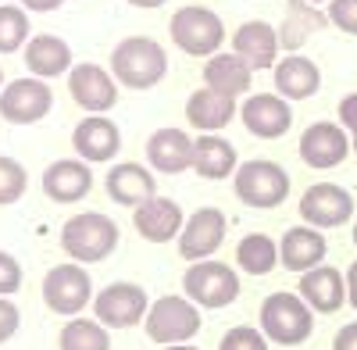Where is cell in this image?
<instances>
[{
    "mask_svg": "<svg viewBox=\"0 0 357 350\" xmlns=\"http://www.w3.org/2000/svg\"><path fill=\"white\" fill-rule=\"evenodd\" d=\"M168 72V54L151 36H129L111 50V75L126 90H151Z\"/></svg>",
    "mask_w": 357,
    "mask_h": 350,
    "instance_id": "cell-1",
    "label": "cell"
},
{
    "mask_svg": "<svg viewBox=\"0 0 357 350\" xmlns=\"http://www.w3.org/2000/svg\"><path fill=\"white\" fill-rule=\"evenodd\" d=\"M118 247V225L100 215V211H82L72 215L61 225V250L79 261V265H97V261H107Z\"/></svg>",
    "mask_w": 357,
    "mask_h": 350,
    "instance_id": "cell-2",
    "label": "cell"
},
{
    "mask_svg": "<svg viewBox=\"0 0 357 350\" xmlns=\"http://www.w3.org/2000/svg\"><path fill=\"white\" fill-rule=\"evenodd\" d=\"M314 329V311L301 294H272L261 304V333L279 343V347H296L304 343Z\"/></svg>",
    "mask_w": 357,
    "mask_h": 350,
    "instance_id": "cell-3",
    "label": "cell"
},
{
    "mask_svg": "<svg viewBox=\"0 0 357 350\" xmlns=\"http://www.w3.org/2000/svg\"><path fill=\"white\" fill-rule=\"evenodd\" d=\"M232 186H236V197H240L247 208L272 211L289 197V172L275 161L254 158V161H243L236 168Z\"/></svg>",
    "mask_w": 357,
    "mask_h": 350,
    "instance_id": "cell-4",
    "label": "cell"
},
{
    "mask_svg": "<svg viewBox=\"0 0 357 350\" xmlns=\"http://www.w3.org/2000/svg\"><path fill=\"white\" fill-rule=\"evenodd\" d=\"M172 40H175V47L183 50V54H190V57H215L218 54V47L225 43V25H222V18L211 11V8H200V4H193V8H178L175 15H172Z\"/></svg>",
    "mask_w": 357,
    "mask_h": 350,
    "instance_id": "cell-5",
    "label": "cell"
},
{
    "mask_svg": "<svg viewBox=\"0 0 357 350\" xmlns=\"http://www.w3.org/2000/svg\"><path fill=\"white\" fill-rule=\"evenodd\" d=\"M183 289L186 297L197 304V307H229L236 297H240V275H236L232 265L225 261H193L183 275Z\"/></svg>",
    "mask_w": 357,
    "mask_h": 350,
    "instance_id": "cell-6",
    "label": "cell"
},
{
    "mask_svg": "<svg viewBox=\"0 0 357 350\" xmlns=\"http://www.w3.org/2000/svg\"><path fill=\"white\" fill-rule=\"evenodd\" d=\"M146 336L161 347H175V343H190L200 333V311L190 297H158L146 311V322H143Z\"/></svg>",
    "mask_w": 357,
    "mask_h": 350,
    "instance_id": "cell-7",
    "label": "cell"
},
{
    "mask_svg": "<svg viewBox=\"0 0 357 350\" xmlns=\"http://www.w3.org/2000/svg\"><path fill=\"white\" fill-rule=\"evenodd\" d=\"M43 300L54 314L65 318H79V311L86 304H93V279L86 275V268L79 261H65V265H54L43 275Z\"/></svg>",
    "mask_w": 357,
    "mask_h": 350,
    "instance_id": "cell-8",
    "label": "cell"
},
{
    "mask_svg": "<svg viewBox=\"0 0 357 350\" xmlns=\"http://www.w3.org/2000/svg\"><path fill=\"white\" fill-rule=\"evenodd\" d=\"M146 311H151V297L136 282H111L93 297V314L107 329H132L146 322Z\"/></svg>",
    "mask_w": 357,
    "mask_h": 350,
    "instance_id": "cell-9",
    "label": "cell"
},
{
    "mask_svg": "<svg viewBox=\"0 0 357 350\" xmlns=\"http://www.w3.org/2000/svg\"><path fill=\"white\" fill-rule=\"evenodd\" d=\"M54 107V93H50V82L47 79H15L4 86V93H0V114H4V122L11 125H36L43 122Z\"/></svg>",
    "mask_w": 357,
    "mask_h": 350,
    "instance_id": "cell-10",
    "label": "cell"
},
{
    "mask_svg": "<svg viewBox=\"0 0 357 350\" xmlns=\"http://www.w3.org/2000/svg\"><path fill=\"white\" fill-rule=\"evenodd\" d=\"M354 151V136L340 122H314L301 132V161L307 168H336Z\"/></svg>",
    "mask_w": 357,
    "mask_h": 350,
    "instance_id": "cell-11",
    "label": "cell"
},
{
    "mask_svg": "<svg viewBox=\"0 0 357 350\" xmlns=\"http://www.w3.org/2000/svg\"><path fill=\"white\" fill-rule=\"evenodd\" d=\"M301 218L314 229H336L354 218V197L336 183H314L301 197Z\"/></svg>",
    "mask_w": 357,
    "mask_h": 350,
    "instance_id": "cell-12",
    "label": "cell"
},
{
    "mask_svg": "<svg viewBox=\"0 0 357 350\" xmlns=\"http://www.w3.org/2000/svg\"><path fill=\"white\" fill-rule=\"evenodd\" d=\"M68 93H72V100H75L82 111L104 114V111H111L114 100H118V79H114L107 68L93 65V61H82V65H75V68L68 72Z\"/></svg>",
    "mask_w": 357,
    "mask_h": 350,
    "instance_id": "cell-13",
    "label": "cell"
},
{
    "mask_svg": "<svg viewBox=\"0 0 357 350\" xmlns=\"http://www.w3.org/2000/svg\"><path fill=\"white\" fill-rule=\"evenodd\" d=\"M229 222L218 208H200L186 218L183 232H178V254L183 261H207L225 240Z\"/></svg>",
    "mask_w": 357,
    "mask_h": 350,
    "instance_id": "cell-14",
    "label": "cell"
},
{
    "mask_svg": "<svg viewBox=\"0 0 357 350\" xmlns=\"http://www.w3.org/2000/svg\"><path fill=\"white\" fill-rule=\"evenodd\" d=\"M240 119L247 132H254L257 139H279L293 125V111H289V100L279 93H250L243 97Z\"/></svg>",
    "mask_w": 357,
    "mask_h": 350,
    "instance_id": "cell-15",
    "label": "cell"
},
{
    "mask_svg": "<svg viewBox=\"0 0 357 350\" xmlns=\"http://www.w3.org/2000/svg\"><path fill=\"white\" fill-rule=\"evenodd\" d=\"M72 147L86 165H104L122 151V132L107 114H86L72 132Z\"/></svg>",
    "mask_w": 357,
    "mask_h": 350,
    "instance_id": "cell-16",
    "label": "cell"
},
{
    "mask_svg": "<svg viewBox=\"0 0 357 350\" xmlns=\"http://www.w3.org/2000/svg\"><path fill=\"white\" fill-rule=\"evenodd\" d=\"M325 250H329V243H325L321 229L314 225H293L286 229V236L279 240V265L304 275L318 265H325Z\"/></svg>",
    "mask_w": 357,
    "mask_h": 350,
    "instance_id": "cell-17",
    "label": "cell"
},
{
    "mask_svg": "<svg viewBox=\"0 0 357 350\" xmlns=\"http://www.w3.org/2000/svg\"><path fill=\"white\" fill-rule=\"evenodd\" d=\"M232 54H240L254 72L275 68L279 65V54H282L279 29H272L268 22H247V25H240L232 33Z\"/></svg>",
    "mask_w": 357,
    "mask_h": 350,
    "instance_id": "cell-18",
    "label": "cell"
},
{
    "mask_svg": "<svg viewBox=\"0 0 357 350\" xmlns=\"http://www.w3.org/2000/svg\"><path fill=\"white\" fill-rule=\"evenodd\" d=\"M132 225H136V232L143 240L168 243V240H178V232H183V225H186V215L175 200L151 197L146 204H139V208L132 211Z\"/></svg>",
    "mask_w": 357,
    "mask_h": 350,
    "instance_id": "cell-19",
    "label": "cell"
},
{
    "mask_svg": "<svg viewBox=\"0 0 357 350\" xmlns=\"http://www.w3.org/2000/svg\"><path fill=\"white\" fill-rule=\"evenodd\" d=\"M104 190L114 204H122V208H139V204H146L151 197H158V186H154V172L151 168H143L136 161H122V165H114L107 172V179H104Z\"/></svg>",
    "mask_w": 357,
    "mask_h": 350,
    "instance_id": "cell-20",
    "label": "cell"
},
{
    "mask_svg": "<svg viewBox=\"0 0 357 350\" xmlns=\"http://www.w3.org/2000/svg\"><path fill=\"white\" fill-rule=\"evenodd\" d=\"M93 190V172L82 158H61L43 172V193L54 204H75Z\"/></svg>",
    "mask_w": 357,
    "mask_h": 350,
    "instance_id": "cell-21",
    "label": "cell"
},
{
    "mask_svg": "<svg viewBox=\"0 0 357 350\" xmlns=\"http://www.w3.org/2000/svg\"><path fill=\"white\" fill-rule=\"evenodd\" d=\"M146 161L165 175H178V172L193 168V136H186L175 125L151 132V139H146Z\"/></svg>",
    "mask_w": 357,
    "mask_h": 350,
    "instance_id": "cell-22",
    "label": "cell"
},
{
    "mask_svg": "<svg viewBox=\"0 0 357 350\" xmlns=\"http://www.w3.org/2000/svg\"><path fill=\"white\" fill-rule=\"evenodd\" d=\"M301 297L318 314H336L347 304V275L336 272L333 265H318L301 275Z\"/></svg>",
    "mask_w": 357,
    "mask_h": 350,
    "instance_id": "cell-23",
    "label": "cell"
},
{
    "mask_svg": "<svg viewBox=\"0 0 357 350\" xmlns=\"http://www.w3.org/2000/svg\"><path fill=\"white\" fill-rule=\"evenodd\" d=\"M275 72V93L286 100H307L321 90V68L304 54H286L279 57Z\"/></svg>",
    "mask_w": 357,
    "mask_h": 350,
    "instance_id": "cell-24",
    "label": "cell"
},
{
    "mask_svg": "<svg viewBox=\"0 0 357 350\" xmlns=\"http://www.w3.org/2000/svg\"><path fill=\"white\" fill-rule=\"evenodd\" d=\"M240 161H236V147L229 139L215 136V132H200L193 139V172L207 183H222L229 175H236Z\"/></svg>",
    "mask_w": 357,
    "mask_h": 350,
    "instance_id": "cell-25",
    "label": "cell"
},
{
    "mask_svg": "<svg viewBox=\"0 0 357 350\" xmlns=\"http://www.w3.org/2000/svg\"><path fill=\"white\" fill-rule=\"evenodd\" d=\"M250 75H254V68L243 61L240 54H215V57L204 61V86L215 90V93H222V97H232V100L247 97Z\"/></svg>",
    "mask_w": 357,
    "mask_h": 350,
    "instance_id": "cell-26",
    "label": "cell"
},
{
    "mask_svg": "<svg viewBox=\"0 0 357 350\" xmlns=\"http://www.w3.org/2000/svg\"><path fill=\"white\" fill-rule=\"evenodd\" d=\"M236 114H240V104H236L232 97H222L215 90H207V86L193 90L190 100H186V122L200 132H222Z\"/></svg>",
    "mask_w": 357,
    "mask_h": 350,
    "instance_id": "cell-27",
    "label": "cell"
},
{
    "mask_svg": "<svg viewBox=\"0 0 357 350\" xmlns=\"http://www.w3.org/2000/svg\"><path fill=\"white\" fill-rule=\"evenodd\" d=\"M329 25V15H325L318 4H307V0H289L286 4V18L279 25V43L286 54H296L314 33Z\"/></svg>",
    "mask_w": 357,
    "mask_h": 350,
    "instance_id": "cell-28",
    "label": "cell"
},
{
    "mask_svg": "<svg viewBox=\"0 0 357 350\" xmlns=\"http://www.w3.org/2000/svg\"><path fill=\"white\" fill-rule=\"evenodd\" d=\"M25 68L33 72L36 79H57V75H68L72 65V47L61 36H33L25 43Z\"/></svg>",
    "mask_w": 357,
    "mask_h": 350,
    "instance_id": "cell-29",
    "label": "cell"
},
{
    "mask_svg": "<svg viewBox=\"0 0 357 350\" xmlns=\"http://www.w3.org/2000/svg\"><path fill=\"white\" fill-rule=\"evenodd\" d=\"M236 265L247 275H268L279 265V243L264 232H247V236L236 243Z\"/></svg>",
    "mask_w": 357,
    "mask_h": 350,
    "instance_id": "cell-30",
    "label": "cell"
},
{
    "mask_svg": "<svg viewBox=\"0 0 357 350\" xmlns=\"http://www.w3.org/2000/svg\"><path fill=\"white\" fill-rule=\"evenodd\" d=\"M61 350H111V333L97 318H68V326L57 336Z\"/></svg>",
    "mask_w": 357,
    "mask_h": 350,
    "instance_id": "cell-31",
    "label": "cell"
},
{
    "mask_svg": "<svg viewBox=\"0 0 357 350\" xmlns=\"http://www.w3.org/2000/svg\"><path fill=\"white\" fill-rule=\"evenodd\" d=\"M29 40H33V36H29V15H25V8L0 4V54H15Z\"/></svg>",
    "mask_w": 357,
    "mask_h": 350,
    "instance_id": "cell-32",
    "label": "cell"
},
{
    "mask_svg": "<svg viewBox=\"0 0 357 350\" xmlns=\"http://www.w3.org/2000/svg\"><path fill=\"white\" fill-rule=\"evenodd\" d=\"M25 186H29L25 165L15 161V158H4V154H0V208L18 204V200L25 197Z\"/></svg>",
    "mask_w": 357,
    "mask_h": 350,
    "instance_id": "cell-33",
    "label": "cell"
},
{
    "mask_svg": "<svg viewBox=\"0 0 357 350\" xmlns=\"http://www.w3.org/2000/svg\"><path fill=\"white\" fill-rule=\"evenodd\" d=\"M218 350H268V336L261 329H250V326H236L222 336Z\"/></svg>",
    "mask_w": 357,
    "mask_h": 350,
    "instance_id": "cell-34",
    "label": "cell"
},
{
    "mask_svg": "<svg viewBox=\"0 0 357 350\" xmlns=\"http://www.w3.org/2000/svg\"><path fill=\"white\" fill-rule=\"evenodd\" d=\"M329 22L347 36H357V0H329Z\"/></svg>",
    "mask_w": 357,
    "mask_h": 350,
    "instance_id": "cell-35",
    "label": "cell"
},
{
    "mask_svg": "<svg viewBox=\"0 0 357 350\" xmlns=\"http://www.w3.org/2000/svg\"><path fill=\"white\" fill-rule=\"evenodd\" d=\"M18 286H22V265L8 250H0V297H15Z\"/></svg>",
    "mask_w": 357,
    "mask_h": 350,
    "instance_id": "cell-36",
    "label": "cell"
},
{
    "mask_svg": "<svg viewBox=\"0 0 357 350\" xmlns=\"http://www.w3.org/2000/svg\"><path fill=\"white\" fill-rule=\"evenodd\" d=\"M18 326H22V314H18L15 300L0 297V343H8V340L18 333Z\"/></svg>",
    "mask_w": 357,
    "mask_h": 350,
    "instance_id": "cell-37",
    "label": "cell"
},
{
    "mask_svg": "<svg viewBox=\"0 0 357 350\" xmlns=\"http://www.w3.org/2000/svg\"><path fill=\"white\" fill-rule=\"evenodd\" d=\"M340 125L357 139V93H347V97L340 100Z\"/></svg>",
    "mask_w": 357,
    "mask_h": 350,
    "instance_id": "cell-38",
    "label": "cell"
},
{
    "mask_svg": "<svg viewBox=\"0 0 357 350\" xmlns=\"http://www.w3.org/2000/svg\"><path fill=\"white\" fill-rule=\"evenodd\" d=\"M333 350H357V322H350V326H343V329L336 333Z\"/></svg>",
    "mask_w": 357,
    "mask_h": 350,
    "instance_id": "cell-39",
    "label": "cell"
},
{
    "mask_svg": "<svg viewBox=\"0 0 357 350\" xmlns=\"http://www.w3.org/2000/svg\"><path fill=\"white\" fill-rule=\"evenodd\" d=\"M18 4L25 8V11H57V8H61L65 4V0H18Z\"/></svg>",
    "mask_w": 357,
    "mask_h": 350,
    "instance_id": "cell-40",
    "label": "cell"
},
{
    "mask_svg": "<svg viewBox=\"0 0 357 350\" xmlns=\"http://www.w3.org/2000/svg\"><path fill=\"white\" fill-rule=\"evenodd\" d=\"M347 304L357 311V261L347 268Z\"/></svg>",
    "mask_w": 357,
    "mask_h": 350,
    "instance_id": "cell-41",
    "label": "cell"
},
{
    "mask_svg": "<svg viewBox=\"0 0 357 350\" xmlns=\"http://www.w3.org/2000/svg\"><path fill=\"white\" fill-rule=\"evenodd\" d=\"M132 8H143V11H154V8H161L165 0H129Z\"/></svg>",
    "mask_w": 357,
    "mask_h": 350,
    "instance_id": "cell-42",
    "label": "cell"
},
{
    "mask_svg": "<svg viewBox=\"0 0 357 350\" xmlns=\"http://www.w3.org/2000/svg\"><path fill=\"white\" fill-rule=\"evenodd\" d=\"M165 350H200V347H193V343H175V347H165Z\"/></svg>",
    "mask_w": 357,
    "mask_h": 350,
    "instance_id": "cell-43",
    "label": "cell"
},
{
    "mask_svg": "<svg viewBox=\"0 0 357 350\" xmlns=\"http://www.w3.org/2000/svg\"><path fill=\"white\" fill-rule=\"evenodd\" d=\"M4 86H8V82H4V68H0V93H4Z\"/></svg>",
    "mask_w": 357,
    "mask_h": 350,
    "instance_id": "cell-44",
    "label": "cell"
},
{
    "mask_svg": "<svg viewBox=\"0 0 357 350\" xmlns=\"http://www.w3.org/2000/svg\"><path fill=\"white\" fill-rule=\"evenodd\" d=\"M307 4H329V0H307Z\"/></svg>",
    "mask_w": 357,
    "mask_h": 350,
    "instance_id": "cell-45",
    "label": "cell"
},
{
    "mask_svg": "<svg viewBox=\"0 0 357 350\" xmlns=\"http://www.w3.org/2000/svg\"><path fill=\"white\" fill-rule=\"evenodd\" d=\"M354 247H357V222H354Z\"/></svg>",
    "mask_w": 357,
    "mask_h": 350,
    "instance_id": "cell-46",
    "label": "cell"
},
{
    "mask_svg": "<svg viewBox=\"0 0 357 350\" xmlns=\"http://www.w3.org/2000/svg\"><path fill=\"white\" fill-rule=\"evenodd\" d=\"M354 154H357V139H354Z\"/></svg>",
    "mask_w": 357,
    "mask_h": 350,
    "instance_id": "cell-47",
    "label": "cell"
},
{
    "mask_svg": "<svg viewBox=\"0 0 357 350\" xmlns=\"http://www.w3.org/2000/svg\"><path fill=\"white\" fill-rule=\"evenodd\" d=\"M0 4H4V0H0Z\"/></svg>",
    "mask_w": 357,
    "mask_h": 350,
    "instance_id": "cell-48",
    "label": "cell"
}]
</instances>
